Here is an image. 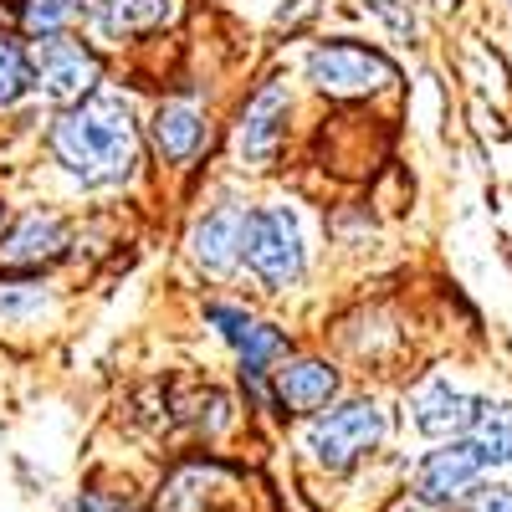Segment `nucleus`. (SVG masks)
Here are the masks:
<instances>
[{"label": "nucleus", "instance_id": "obj_2", "mask_svg": "<svg viewBox=\"0 0 512 512\" xmlns=\"http://www.w3.org/2000/svg\"><path fill=\"white\" fill-rule=\"evenodd\" d=\"M241 262L272 292H287L297 277H303L308 256H303V231H297L292 210H282V205L251 210L246 231H241Z\"/></svg>", "mask_w": 512, "mask_h": 512}, {"label": "nucleus", "instance_id": "obj_21", "mask_svg": "<svg viewBox=\"0 0 512 512\" xmlns=\"http://www.w3.org/2000/svg\"><path fill=\"white\" fill-rule=\"evenodd\" d=\"M466 512H512V487H482Z\"/></svg>", "mask_w": 512, "mask_h": 512}, {"label": "nucleus", "instance_id": "obj_22", "mask_svg": "<svg viewBox=\"0 0 512 512\" xmlns=\"http://www.w3.org/2000/svg\"><path fill=\"white\" fill-rule=\"evenodd\" d=\"M72 512H134V507H128V502H113V497H98V492H93V497H82Z\"/></svg>", "mask_w": 512, "mask_h": 512}, {"label": "nucleus", "instance_id": "obj_11", "mask_svg": "<svg viewBox=\"0 0 512 512\" xmlns=\"http://www.w3.org/2000/svg\"><path fill=\"white\" fill-rule=\"evenodd\" d=\"M226 472L216 466H185L159 497V512H236V492H221Z\"/></svg>", "mask_w": 512, "mask_h": 512}, {"label": "nucleus", "instance_id": "obj_20", "mask_svg": "<svg viewBox=\"0 0 512 512\" xmlns=\"http://www.w3.org/2000/svg\"><path fill=\"white\" fill-rule=\"evenodd\" d=\"M205 323H216L221 338H226V344H236V349H241V338L251 333V318H246L241 308H221V303H216V308H205Z\"/></svg>", "mask_w": 512, "mask_h": 512}, {"label": "nucleus", "instance_id": "obj_1", "mask_svg": "<svg viewBox=\"0 0 512 512\" xmlns=\"http://www.w3.org/2000/svg\"><path fill=\"white\" fill-rule=\"evenodd\" d=\"M52 154L82 185H118L139 164V128L118 98H88L52 123Z\"/></svg>", "mask_w": 512, "mask_h": 512}, {"label": "nucleus", "instance_id": "obj_8", "mask_svg": "<svg viewBox=\"0 0 512 512\" xmlns=\"http://www.w3.org/2000/svg\"><path fill=\"white\" fill-rule=\"evenodd\" d=\"M472 410H477V400L461 395V390H451L446 379H425V384H415V395H410V420H415V431L436 436V441L466 436Z\"/></svg>", "mask_w": 512, "mask_h": 512}, {"label": "nucleus", "instance_id": "obj_14", "mask_svg": "<svg viewBox=\"0 0 512 512\" xmlns=\"http://www.w3.org/2000/svg\"><path fill=\"white\" fill-rule=\"evenodd\" d=\"M472 451L482 456V466H502L512 461V405H497V400H477L472 410V425H466V436Z\"/></svg>", "mask_w": 512, "mask_h": 512}, {"label": "nucleus", "instance_id": "obj_16", "mask_svg": "<svg viewBox=\"0 0 512 512\" xmlns=\"http://www.w3.org/2000/svg\"><path fill=\"white\" fill-rule=\"evenodd\" d=\"M26 88H31V52L21 47V41L0 36V108L21 103Z\"/></svg>", "mask_w": 512, "mask_h": 512}, {"label": "nucleus", "instance_id": "obj_19", "mask_svg": "<svg viewBox=\"0 0 512 512\" xmlns=\"http://www.w3.org/2000/svg\"><path fill=\"white\" fill-rule=\"evenodd\" d=\"M47 308V292L31 287V282H6L0 287V323H21V318H36Z\"/></svg>", "mask_w": 512, "mask_h": 512}, {"label": "nucleus", "instance_id": "obj_9", "mask_svg": "<svg viewBox=\"0 0 512 512\" xmlns=\"http://www.w3.org/2000/svg\"><path fill=\"white\" fill-rule=\"evenodd\" d=\"M241 231H246V210H236V205L210 210V216L190 231L195 267H205L210 277H226V272L241 262Z\"/></svg>", "mask_w": 512, "mask_h": 512}, {"label": "nucleus", "instance_id": "obj_3", "mask_svg": "<svg viewBox=\"0 0 512 512\" xmlns=\"http://www.w3.org/2000/svg\"><path fill=\"white\" fill-rule=\"evenodd\" d=\"M98 57L82 47L72 36H41L31 47V88L47 98V103H62V108H77L88 103L93 88H98Z\"/></svg>", "mask_w": 512, "mask_h": 512}, {"label": "nucleus", "instance_id": "obj_7", "mask_svg": "<svg viewBox=\"0 0 512 512\" xmlns=\"http://www.w3.org/2000/svg\"><path fill=\"white\" fill-rule=\"evenodd\" d=\"M287 108H292V98H287L282 82H267V88L246 103V113H241V139H236L246 164H272V159H277Z\"/></svg>", "mask_w": 512, "mask_h": 512}, {"label": "nucleus", "instance_id": "obj_10", "mask_svg": "<svg viewBox=\"0 0 512 512\" xmlns=\"http://www.w3.org/2000/svg\"><path fill=\"white\" fill-rule=\"evenodd\" d=\"M67 246V221L62 216H26L16 221V231L0 241V267H41V262H52V256H62Z\"/></svg>", "mask_w": 512, "mask_h": 512}, {"label": "nucleus", "instance_id": "obj_13", "mask_svg": "<svg viewBox=\"0 0 512 512\" xmlns=\"http://www.w3.org/2000/svg\"><path fill=\"white\" fill-rule=\"evenodd\" d=\"M154 144L169 164H190L205 149V113L195 103H164L154 113Z\"/></svg>", "mask_w": 512, "mask_h": 512}, {"label": "nucleus", "instance_id": "obj_6", "mask_svg": "<svg viewBox=\"0 0 512 512\" xmlns=\"http://www.w3.org/2000/svg\"><path fill=\"white\" fill-rule=\"evenodd\" d=\"M482 477V456L472 451V441H446L441 451H431L415 472V497L425 507H451L466 492H477Z\"/></svg>", "mask_w": 512, "mask_h": 512}, {"label": "nucleus", "instance_id": "obj_17", "mask_svg": "<svg viewBox=\"0 0 512 512\" xmlns=\"http://www.w3.org/2000/svg\"><path fill=\"white\" fill-rule=\"evenodd\" d=\"M82 11H88V0H26V31L31 36H62Z\"/></svg>", "mask_w": 512, "mask_h": 512}, {"label": "nucleus", "instance_id": "obj_5", "mask_svg": "<svg viewBox=\"0 0 512 512\" xmlns=\"http://www.w3.org/2000/svg\"><path fill=\"white\" fill-rule=\"evenodd\" d=\"M308 82L328 98H369L395 82V67L359 41H323L308 57Z\"/></svg>", "mask_w": 512, "mask_h": 512}, {"label": "nucleus", "instance_id": "obj_12", "mask_svg": "<svg viewBox=\"0 0 512 512\" xmlns=\"http://www.w3.org/2000/svg\"><path fill=\"white\" fill-rule=\"evenodd\" d=\"M333 390H338V374L328 364H318V359H292L287 369H277V400L292 415L323 410L333 400Z\"/></svg>", "mask_w": 512, "mask_h": 512}, {"label": "nucleus", "instance_id": "obj_18", "mask_svg": "<svg viewBox=\"0 0 512 512\" xmlns=\"http://www.w3.org/2000/svg\"><path fill=\"white\" fill-rule=\"evenodd\" d=\"M282 349H287V338L272 328V323H251V333L241 338V374H267V364L272 359H282Z\"/></svg>", "mask_w": 512, "mask_h": 512}, {"label": "nucleus", "instance_id": "obj_15", "mask_svg": "<svg viewBox=\"0 0 512 512\" xmlns=\"http://www.w3.org/2000/svg\"><path fill=\"white\" fill-rule=\"evenodd\" d=\"M93 16L103 36H139L169 16V0H93Z\"/></svg>", "mask_w": 512, "mask_h": 512}, {"label": "nucleus", "instance_id": "obj_4", "mask_svg": "<svg viewBox=\"0 0 512 512\" xmlns=\"http://www.w3.org/2000/svg\"><path fill=\"white\" fill-rule=\"evenodd\" d=\"M384 436V410L374 400H349V405H338V410H323L313 420V431H308V451L333 466V472H344V466H354L359 456H369Z\"/></svg>", "mask_w": 512, "mask_h": 512}]
</instances>
